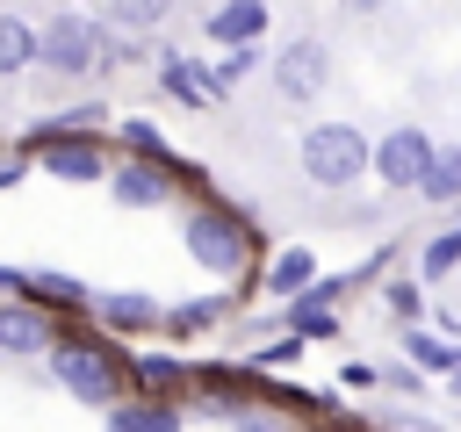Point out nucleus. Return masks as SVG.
I'll use <instances>...</instances> for the list:
<instances>
[{"label":"nucleus","mask_w":461,"mask_h":432,"mask_svg":"<svg viewBox=\"0 0 461 432\" xmlns=\"http://www.w3.org/2000/svg\"><path fill=\"white\" fill-rule=\"evenodd\" d=\"M180 252H187L216 288H230V295H245L252 274H259V259H267L259 223H252L238 202H223V194H202V202L180 209Z\"/></svg>","instance_id":"nucleus-1"},{"label":"nucleus","mask_w":461,"mask_h":432,"mask_svg":"<svg viewBox=\"0 0 461 432\" xmlns=\"http://www.w3.org/2000/svg\"><path fill=\"white\" fill-rule=\"evenodd\" d=\"M43 367H50V382H58L79 410H115V403L130 396V346H115V338L94 331L86 317H79V324H58Z\"/></svg>","instance_id":"nucleus-2"},{"label":"nucleus","mask_w":461,"mask_h":432,"mask_svg":"<svg viewBox=\"0 0 461 432\" xmlns=\"http://www.w3.org/2000/svg\"><path fill=\"white\" fill-rule=\"evenodd\" d=\"M367 158H375V137H367L360 122H310V130L295 137V166H303V180L324 187V194L360 187V180H367Z\"/></svg>","instance_id":"nucleus-3"},{"label":"nucleus","mask_w":461,"mask_h":432,"mask_svg":"<svg viewBox=\"0 0 461 432\" xmlns=\"http://www.w3.org/2000/svg\"><path fill=\"white\" fill-rule=\"evenodd\" d=\"M252 403H267V374L245 367V360H194L187 396H180V410H202V418H216V425L245 418Z\"/></svg>","instance_id":"nucleus-4"},{"label":"nucleus","mask_w":461,"mask_h":432,"mask_svg":"<svg viewBox=\"0 0 461 432\" xmlns=\"http://www.w3.org/2000/svg\"><path fill=\"white\" fill-rule=\"evenodd\" d=\"M432 130H418V122H396V130H382L375 137V158H367V173L389 187V194H418V180H425V166H432Z\"/></svg>","instance_id":"nucleus-5"},{"label":"nucleus","mask_w":461,"mask_h":432,"mask_svg":"<svg viewBox=\"0 0 461 432\" xmlns=\"http://www.w3.org/2000/svg\"><path fill=\"white\" fill-rule=\"evenodd\" d=\"M86 324H94V331H108L115 346H130V338H158V324H166V302H158L151 288H94V310H86Z\"/></svg>","instance_id":"nucleus-6"},{"label":"nucleus","mask_w":461,"mask_h":432,"mask_svg":"<svg viewBox=\"0 0 461 432\" xmlns=\"http://www.w3.org/2000/svg\"><path fill=\"white\" fill-rule=\"evenodd\" d=\"M324 86H331V43H317V36H288V43L274 50V94H281L288 108H310Z\"/></svg>","instance_id":"nucleus-7"},{"label":"nucleus","mask_w":461,"mask_h":432,"mask_svg":"<svg viewBox=\"0 0 461 432\" xmlns=\"http://www.w3.org/2000/svg\"><path fill=\"white\" fill-rule=\"evenodd\" d=\"M29 166H36L43 180H65V187H101L108 166H115V144H108V137H50Z\"/></svg>","instance_id":"nucleus-8"},{"label":"nucleus","mask_w":461,"mask_h":432,"mask_svg":"<svg viewBox=\"0 0 461 432\" xmlns=\"http://www.w3.org/2000/svg\"><path fill=\"white\" fill-rule=\"evenodd\" d=\"M22 302L50 310L58 324H79V317L94 310V288H86L79 274H58V266H22Z\"/></svg>","instance_id":"nucleus-9"},{"label":"nucleus","mask_w":461,"mask_h":432,"mask_svg":"<svg viewBox=\"0 0 461 432\" xmlns=\"http://www.w3.org/2000/svg\"><path fill=\"white\" fill-rule=\"evenodd\" d=\"M238 317V295L230 288H209V295H187V302H166V324H158V338H173V346H187V338H209V331H223Z\"/></svg>","instance_id":"nucleus-10"},{"label":"nucleus","mask_w":461,"mask_h":432,"mask_svg":"<svg viewBox=\"0 0 461 432\" xmlns=\"http://www.w3.org/2000/svg\"><path fill=\"white\" fill-rule=\"evenodd\" d=\"M50 338H58V317L50 310H36V302H0V360H43L50 353Z\"/></svg>","instance_id":"nucleus-11"},{"label":"nucleus","mask_w":461,"mask_h":432,"mask_svg":"<svg viewBox=\"0 0 461 432\" xmlns=\"http://www.w3.org/2000/svg\"><path fill=\"white\" fill-rule=\"evenodd\" d=\"M151 65H158V94H166V101H180V108H216V94H209V65H202V58L158 43Z\"/></svg>","instance_id":"nucleus-12"},{"label":"nucleus","mask_w":461,"mask_h":432,"mask_svg":"<svg viewBox=\"0 0 461 432\" xmlns=\"http://www.w3.org/2000/svg\"><path fill=\"white\" fill-rule=\"evenodd\" d=\"M317 274H324V266H317V252H310V245H281V252H267V259H259L252 288H259V295H274V302H295Z\"/></svg>","instance_id":"nucleus-13"},{"label":"nucleus","mask_w":461,"mask_h":432,"mask_svg":"<svg viewBox=\"0 0 461 432\" xmlns=\"http://www.w3.org/2000/svg\"><path fill=\"white\" fill-rule=\"evenodd\" d=\"M187 374H194V360H180V353H166V346H151V353H130V396L180 403V396H187Z\"/></svg>","instance_id":"nucleus-14"},{"label":"nucleus","mask_w":461,"mask_h":432,"mask_svg":"<svg viewBox=\"0 0 461 432\" xmlns=\"http://www.w3.org/2000/svg\"><path fill=\"white\" fill-rule=\"evenodd\" d=\"M267 0H216L209 7V43H223V50H259V36H267Z\"/></svg>","instance_id":"nucleus-15"},{"label":"nucleus","mask_w":461,"mask_h":432,"mask_svg":"<svg viewBox=\"0 0 461 432\" xmlns=\"http://www.w3.org/2000/svg\"><path fill=\"white\" fill-rule=\"evenodd\" d=\"M101 432H187V410L158 396H122L115 410H101Z\"/></svg>","instance_id":"nucleus-16"},{"label":"nucleus","mask_w":461,"mask_h":432,"mask_svg":"<svg viewBox=\"0 0 461 432\" xmlns=\"http://www.w3.org/2000/svg\"><path fill=\"white\" fill-rule=\"evenodd\" d=\"M403 360H411L425 382H432V374H439V382H454V374H461V346H454V338H439V331H425V324H411V331H403Z\"/></svg>","instance_id":"nucleus-17"},{"label":"nucleus","mask_w":461,"mask_h":432,"mask_svg":"<svg viewBox=\"0 0 461 432\" xmlns=\"http://www.w3.org/2000/svg\"><path fill=\"white\" fill-rule=\"evenodd\" d=\"M418 194H425L432 209H461V144H454V137H439V144H432V166H425Z\"/></svg>","instance_id":"nucleus-18"},{"label":"nucleus","mask_w":461,"mask_h":432,"mask_svg":"<svg viewBox=\"0 0 461 432\" xmlns=\"http://www.w3.org/2000/svg\"><path fill=\"white\" fill-rule=\"evenodd\" d=\"M108 144H115L122 158H151V166H173V158H180V151L166 144V130H158V122H144V115H122V122L108 130Z\"/></svg>","instance_id":"nucleus-19"},{"label":"nucleus","mask_w":461,"mask_h":432,"mask_svg":"<svg viewBox=\"0 0 461 432\" xmlns=\"http://www.w3.org/2000/svg\"><path fill=\"white\" fill-rule=\"evenodd\" d=\"M115 36H137V43H151L166 22H173V0H108V14H101Z\"/></svg>","instance_id":"nucleus-20"},{"label":"nucleus","mask_w":461,"mask_h":432,"mask_svg":"<svg viewBox=\"0 0 461 432\" xmlns=\"http://www.w3.org/2000/svg\"><path fill=\"white\" fill-rule=\"evenodd\" d=\"M22 72H36V22L0 7V79H22Z\"/></svg>","instance_id":"nucleus-21"},{"label":"nucleus","mask_w":461,"mask_h":432,"mask_svg":"<svg viewBox=\"0 0 461 432\" xmlns=\"http://www.w3.org/2000/svg\"><path fill=\"white\" fill-rule=\"evenodd\" d=\"M454 274H461V230L447 223V230H432V238L418 245V281L439 288V281H454Z\"/></svg>","instance_id":"nucleus-22"},{"label":"nucleus","mask_w":461,"mask_h":432,"mask_svg":"<svg viewBox=\"0 0 461 432\" xmlns=\"http://www.w3.org/2000/svg\"><path fill=\"white\" fill-rule=\"evenodd\" d=\"M382 310H389L403 331L425 324V281H418V274H389V281H382Z\"/></svg>","instance_id":"nucleus-23"},{"label":"nucleus","mask_w":461,"mask_h":432,"mask_svg":"<svg viewBox=\"0 0 461 432\" xmlns=\"http://www.w3.org/2000/svg\"><path fill=\"white\" fill-rule=\"evenodd\" d=\"M252 72H259V50H223V58L209 65V94H216V101H230V86H245Z\"/></svg>","instance_id":"nucleus-24"},{"label":"nucleus","mask_w":461,"mask_h":432,"mask_svg":"<svg viewBox=\"0 0 461 432\" xmlns=\"http://www.w3.org/2000/svg\"><path fill=\"white\" fill-rule=\"evenodd\" d=\"M375 389H389V396H403V403H418L432 382L411 367V360H375Z\"/></svg>","instance_id":"nucleus-25"},{"label":"nucleus","mask_w":461,"mask_h":432,"mask_svg":"<svg viewBox=\"0 0 461 432\" xmlns=\"http://www.w3.org/2000/svg\"><path fill=\"white\" fill-rule=\"evenodd\" d=\"M303 360V338H288V331H274L267 346H252V360L245 367H259V374H274V367H295Z\"/></svg>","instance_id":"nucleus-26"},{"label":"nucleus","mask_w":461,"mask_h":432,"mask_svg":"<svg viewBox=\"0 0 461 432\" xmlns=\"http://www.w3.org/2000/svg\"><path fill=\"white\" fill-rule=\"evenodd\" d=\"M230 432H288V410H274V403H252L245 418H230Z\"/></svg>","instance_id":"nucleus-27"},{"label":"nucleus","mask_w":461,"mask_h":432,"mask_svg":"<svg viewBox=\"0 0 461 432\" xmlns=\"http://www.w3.org/2000/svg\"><path fill=\"white\" fill-rule=\"evenodd\" d=\"M29 173H36V166H29V158H22L14 144H0V194H14V187H22Z\"/></svg>","instance_id":"nucleus-28"},{"label":"nucleus","mask_w":461,"mask_h":432,"mask_svg":"<svg viewBox=\"0 0 461 432\" xmlns=\"http://www.w3.org/2000/svg\"><path fill=\"white\" fill-rule=\"evenodd\" d=\"M339 382H346V389H375V360H346Z\"/></svg>","instance_id":"nucleus-29"},{"label":"nucleus","mask_w":461,"mask_h":432,"mask_svg":"<svg viewBox=\"0 0 461 432\" xmlns=\"http://www.w3.org/2000/svg\"><path fill=\"white\" fill-rule=\"evenodd\" d=\"M14 295H22V266H14V259H0V302H14Z\"/></svg>","instance_id":"nucleus-30"},{"label":"nucleus","mask_w":461,"mask_h":432,"mask_svg":"<svg viewBox=\"0 0 461 432\" xmlns=\"http://www.w3.org/2000/svg\"><path fill=\"white\" fill-rule=\"evenodd\" d=\"M346 7H353V14H375V7H382V0H346Z\"/></svg>","instance_id":"nucleus-31"},{"label":"nucleus","mask_w":461,"mask_h":432,"mask_svg":"<svg viewBox=\"0 0 461 432\" xmlns=\"http://www.w3.org/2000/svg\"><path fill=\"white\" fill-rule=\"evenodd\" d=\"M447 389H454V396H461V374H454V382H447Z\"/></svg>","instance_id":"nucleus-32"},{"label":"nucleus","mask_w":461,"mask_h":432,"mask_svg":"<svg viewBox=\"0 0 461 432\" xmlns=\"http://www.w3.org/2000/svg\"><path fill=\"white\" fill-rule=\"evenodd\" d=\"M303 432H331V425H303Z\"/></svg>","instance_id":"nucleus-33"},{"label":"nucleus","mask_w":461,"mask_h":432,"mask_svg":"<svg viewBox=\"0 0 461 432\" xmlns=\"http://www.w3.org/2000/svg\"><path fill=\"white\" fill-rule=\"evenodd\" d=\"M454 230H461V209H454Z\"/></svg>","instance_id":"nucleus-34"}]
</instances>
